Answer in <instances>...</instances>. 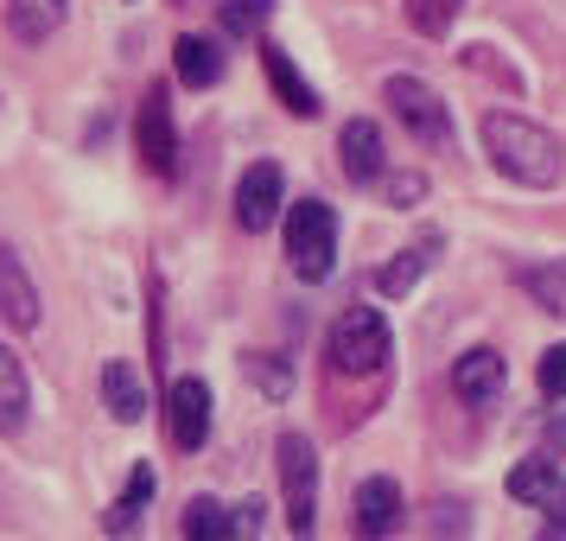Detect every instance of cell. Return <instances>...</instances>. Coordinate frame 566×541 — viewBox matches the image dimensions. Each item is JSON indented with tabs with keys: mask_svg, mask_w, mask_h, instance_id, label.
Returning a JSON list of instances; mask_svg holds the SVG:
<instances>
[{
	"mask_svg": "<svg viewBox=\"0 0 566 541\" xmlns=\"http://www.w3.org/2000/svg\"><path fill=\"white\" fill-rule=\"evenodd\" d=\"M484 154H490V166H496L503 179L535 185V191H547V185L566 179L560 141L541 128V122H528V115H510V108H490L484 115Z\"/></svg>",
	"mask_w": 566,
	"mask_h": 541,
	"instance_id": "1",
	"label": "cell"
},
{
	"mask_svg": "<svg viewBox=\"0 0 566 541\" xmlns=\"http://www.w3.org/2000/svg\"><path fill=\"white\" fill-rule=\"evenodd\" d=\"M286 261L300 281H325L337 268V210L325 198L286 205Z\"/></svg>",
	"mask_w": 566,
	"mask_h": 541,
	"instance_id": "2",
	"label": "cell"
},
{
	"mask_svg": "<svg viewBox=\"0 0 566 541\" xmlns=\"http://www.w3.org/2000/svg\"><path fill=\"white\" fill-rule=\"evenodd\" d=\"M395 351L388 337V319L376 306H350L344 319L332 325V370L337 376H376Z\"/></svg>",
	"mask_w": 566,
	"mask_h": 541,
	"instance_id": "3",
	"label": "cell"
},
{
	"mask_svg": "<svg viewBox=\"0 0 566 541\" xmlns=\"http://www.w3.org/2000/svg\"><path fill=\"white\" fill-rule=\"evenodd\" d=\"M382 103L395 108V122L420 141V147H452V108L433 83L420 77H388L382 83Z\"/></svg>",
	"mask_w": 566,
	"mask_h": 541,
	"instance_id": "4",
	"label": "cell"
},
{
	"mask_svg": "<svg viewBox=\"0 0 566 541\" xmlns=\"http://www.w3.org/2000/svg\"><path fill=\"white\" fill-rule=\"evenodd\" d=\"M274 459H281L286 522H293V535H312V522H318V452H312L306 434H281L274 439Z\"/></svg>",
	"mask_w": 566,
	"mask_h": 541,
	"instance_id": "5",
	"label": "cell"
},
{
	"mask_svg": "<svg viewBox=\"0 0 566 541\" xmlns=\"http://www.w3.org/2000/svg\"><path fill=\"white\" fill-rule=\"evenodd\" d=\"M134 154L154 179H172L179 173V128H172V103H166V83H154L140 108H134Z\"/></svg>",
	"mask_w": 566,
	"mask_h": 541,
	"instance_id": "6",
	"label": "cell"
},
{
	"mask_svg": "<svg viewBox=\"0 0 566 541\" xmlns=\"http://www.w3.org/2000/svg\"><path fill=\"white\" fill-rule=\"evenodd\" d=\"M261 535V503H217V497H191L185 503V541H255Z\"/></svg>",
	"mask_w": 566,
	"mask_h": 541,
	"instance_id": "7",
	"label": "cell"
},
{
	"mask_svg": "<svg viewBox=\"0 0 566 541\" xmlns=\"http://www.w3.org/2000/svg\"><path fill=\"white\" fill-rule=\"evenodd\" d=\"M281 205H286L281 166H274V159H255V166L235 179V223H242L249 236H261L274 217H281Z\"/></svg>",
	"mask_w": 566,
	"mask_h": 541,
	"instance_id": "8",
	"label": "cell"
},
{
	"mask_svg": "<svg viewBox=\"0 0 566 541\" xmlns=\"http://www.w3.org/2000/svg\"><path fill=\"white\" fill-rule=\"evenodd\" d=\"M166 434L179 452H198L210 439V383L205 376H179L166 388Z\"/></svg>",
	"mask_w": 566,
	"mask_h": 541,
	"instance_id": "9",
	"label": "cell"
},
{
	"mask_svg": "<svg viewBox=\"0 0 566 541\" xmlns=\"http://www.w3.org/2000/svg\"><path fill=\"white\" fill-rule=\"evenodd\" d=\"M0 319L13 325V332H39V319H45V306H39V281L27 274V256L0 236Z\"/></svg>",
	"mask_w": 566,
	"mask_h": 541,
	"instance_id": "10",
	"label": "cell"
},
{
	"mask_svg": "<svg viewBox=\"0 0 566 541\" xmlns=\"http://www.w3.org/2000/svg\"><path fill=\"white\" fill-rule=\"evenodd\" d=\"M401 516H408V503H401V485L395 478H363L357 497H350V529L363 541H388L401 529Z\"/></svg>",
	"mask_w": 566,
	"mask_h": 541,
	"instance_id": "11",
	"label": "cell"
},
{
	"mask_svg": "<svg viewBox=\"0 0 566 541\" xmlns=\"http://www.w3.org/2000/svg\"><path fill=\"white\" fill-rule=\"evenodd\" d=\"M337 166H344L350 185H382V128L369 115L337 128Z\"/></svg>",
	"mask_w": 566,
	"mask_h": 541,
	"instance_id": "12",
	"label": "cell"
},
{
	"mask_svg": "<svg viewBox=\"0 0 566 541\" xmlns=\"http://www.w3.org/2000/svg\"><path fill=\"white\" fill-rule=\"evenodd\" d=\"M452 383H459V395L471 402V408H490V402H503V388H510V370H503V357H496L490 344H478V351H464V357H459Z\"/></svg>",
	"mask_w": 566,
	"mask_h": 541,
	"instance_id": "13",
	"label": "cell"
},
{
	"mask_svg": "<svg viewBox=\"0 0 566 541\" xmlns=\"http://www.w3.org/2000/svg\"><path fill=\"white\" fill-rule=\"evenodd\" d=\"M510 497L528 510H560L566 503V471L554 459H522L510 471Z\"/></svg>",
	"mask_w": 566,
	"mask_h": 541,
	"instance_id": "14",
	"label": "cell"
},
{
	"mask_svg": "<svg viewBox=\"0 0 566 541\" xmlns=\"http://www.w3.org/2000/svg\"><path fill=\"white\" fill-rule=\"evenodd\" d=\"M261 71H268V83H274V96H281L286 115H318V90H312L300 71H293V58L281 52V45H261Z\"/></svg>",
	"mask_w": 566,
	"mask_h": 541,
	"instance_id": "15",
	"label": "cell"
},
{
	"mask_svg": "<svg viewBox=\"0 0 566 541\" xmlns=\"http://www.w3.org/2000/svg\"><path fill=\"white\" fill-rule=\"evenodd\" d=\"M32 414V383H27V363L13 344H0V434H20Z\"/></svg>",
	"mask_w": 566,
	"mask_h": 541,
	"instance_id": "16",
	"label": "cell"
},
{
	"mask_svg": "<svg viewBox=\"0 0 566 541\" xmlns=\"http://www.w3.org/2000/svg\"><path fill=\"white\" fill-rule=\"evenodd\" d=\"M64 13H71V0H7V32L20 45H45L64 27Z\"/></svg>",
	"mask_w": 566,
	"mask_h": 541,
	"instance_id": "17",
	"label": "cell"
},
{
	"mask_svg": "<svg viewBox=\"0 0 566 541\" xmlns=\"http://www.w3.org/2000/svg\"><path fill=\"white\" fill-rule=\"evenodd\" d=\"M172 64H179V83H191V90H210V83L223 77V45H217V39H205V32H179Z\"/></svg>",
	"mask_w": 566,
	"mask_h": 541,
	"instance_id": "18",
	"label": "cell"
},
{
	"mask_svg": "<svg viewBox=\"0 0 566 541\" xmlns=\"http://www.w3.org/2000/svg\"><path fill=\"white\" fill-rule=\"evenodd\" d=\"M154 490H159V478H154V465L140 459L128 471V485H122V497H115V510H108V535L122 541V535H134V522H140V516H147V503H154Z\"/></svg>",
	"mask_w": 566,
	"mask_h": 541,
	"instance_id": "19",
	"label": "cell"
},
{
	"mask_svg": "<svg viewBox=\"0 0 566 541\" xmlns=\"http://www.w3.org/2000/svg\"><path fill=\"white\" fill-rule=\"evenodd\" d=\"M103 402L122 427H134V420L147 414V388H140V370H134V363H122V357L103 363Z\"/></svg>",
	"mask_w": 566,
	"mask_h": 541,
	"instance_id": "20",
	"label": "cell"
},
{
	"mask_svg": "<svg viewBox=\"0 0 566 541\" xmlns=\"http://www.w3.org/2000/svg\"><path fill=\"white\" fill-rule=\"evenodd\" d=\"M522 293H528L541 312H560L566 319V256L541 261V268H522Z\"/></svg>",
	"mask_w": 566,
	"mask_h": 541,
	"instance_id": "21",
	"label": "cell"
},
{
	"mask_svg": "<svg viewBox=\"0 0 566 541\" xmlns=\"http://www.w3.org/2000/svg\"><path fill=\"white\" fill-rule=\"evenodd\" d=\"M427 261H433V242H420V249H408V256H395V261L382 268V274H376V287L401 300V293H413V287H420V274H427Z\"/></svg>",
	"mask_w": 566,
	"mask_h": 541,
	"instance_id": "22",
	"label": "cell"
},
{
	"mask_svg": "<svg viewBox=\"0 0 566 541\" xmlns=\"http://www.w3.org/2000/svg\"><path fill=\"white\" fill-rule=\"evenodd\" d=\"M464 0H408V20L413 32H427V39H446L452 32V20H459Z\"/></svg>",
	"mask_w": 566,
	"mask_h": 541,
	"instance_id": "23",
	"label": "cell"
},
{
	"mask_svg": "<svg viewBox=\"0 0 566 541\" xmlns=\"http://www.w3.org/2000/svg\"><path fill=\"white\" fill-rule=\"evenodd\" d=\"M268 13H274V0H223V27H230L235 39H255V32L268 27Z\"/></svg>",
	"mask_w": 566,
	"mask_h": 541,
	"instance_id": "24",
	"label": "cell"
},
{
	"mask_svg": "<svg viewBox=\"0 0 566 541\" xmlns=\"http://www.w3.org/2000/svg\"><path fill=\"white\" fill-rule=\"evenodd\" d=\"M382 191H388V205L408 210L413 198H427V173H382Z\"/></svg>",
	"mask_w": 566,
	"mask_h": 541,
	"instance_id": "25",
	"label": "cell"
},
{
	"mask_svg": "<svg viewBox=\"0 0 566 541\" xmlns=\"http://www.w3.org/2000/svg\"><path fill=\"white\" fill-rule=\"evenodd\" d=\"M541 395H547V402L566 395V344H554V351L541 357Z\"/></svg>",
	"mask_w": 566,
	"mask_h": 541,
	"instance_id": "26",
	"label": "cell"
},
{
	"mask_svg": "<svg viewBox=\"0 0 566 541\" xmlns=\"http://www.w3.org/2000/svg\"><path fill=\"white\" fill-rule=\"evenodd\" d=\"M249 370H255V376H261V388H268V395H286V370H281V363L255 357V363H249Z\"/></svg>",
	"mask_w": 566,
	"mask_h": 541,
	"instance_id": "27",
	"label": "cell"
},
{
	"mask_svg": "<svg viewBox=\"0 0 566 541\" xmlns=\"http://www.w3.org/2000/svg\"><path fill=\"white\" fill-rule=\"evenodd\" d=\"M547 439H554V452L566 459V414H554V427H547Z\"/></svg>",
	"mask_w": 566,
	"mask_h": 541,
	"instance_id": "28",
	"label": "cell"
}]
</instances>
